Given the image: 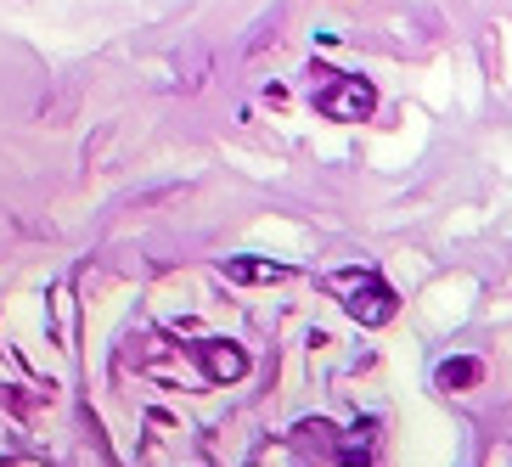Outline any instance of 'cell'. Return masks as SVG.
Listing matches in <instances>:
<instances>
[{
	"label": "cell",
	"mask_w": 512,
	"mask_h": 467,
	"mask_svg": "<svg viewBox=\"0 0 512 467\" xmlns=\"http://www.w3.org/2000/svg\"><path fill=\"white\" fill-rule=\"evenodd\" d=\"M479 377H484V366H479V361H467V355H456V361H445V366L434 372V383H439V389H473Z\"/></svg>",
	"instance_id": "obj_6"
},
{
	"label": "cell",
	"mask_w": 512,
	"mask_h": 467,
	"mask_svg": "<svg viewBox=\"0 0 512 467\" xmlns=\"http://www.w3.org/2000/svg\"><path fill=\"white\" fill-rule=\"evenodd\" d=\"M372 451H377V422L372 417L355 422V428L338 439V462H344V467H366V462H372Z\"/></svg>",
	"instance_id": "obj_4"
},
{
	"label": "cell",
	"mask_w": 512,
	"mask_h": 467,
	"mask_svg": "<svg viewBox=\"0 0 512 467\" xmlns=\"http://www.w3.org/2000/svg\"><path fill=\"white\" fill-rule=\"evenodd\" d=\"M321 85H316V113L321 119H338V124H361L372 119L377 107V91L366 85L361 74H338V68H321Z\"/></svg>",
	"instance_id": "obj_1"
},
{
	"label": "cell",
	"mask_w": 512,
	"mask_h": 467,
	"mask_svg": "<svg viewBox=\"0 0 512 467\" xmlns=\"http://www.w3.org/2000/svg\"><path fill=\"white\" fill-rule=\"evenodd\" d=\"M226 276L231 282H282L287 265H276V259H231Z\"/></svg>",
	"instance_id": "obj_5"
},
{
	"label": "cell",
	"mask_w": 512,
	"mask_h": 467,
	"mask_svg": "<svg viewBox=\"0 0 512 467\" xmlns=\"http://www.w3.org/2000/svg\"><path fill=\"white\" fill-rule=\"evenodd\" d=\"M192 355L203 361L209 383H237V377H248V355L237 344H226V338H203V344H192Z\"/></svg>",
	"instance_id": "obj_3"
},
{
	"label": "cell",
	"mask_w": 512,
	"mask_h": 467,
	"mask_svg": "<svg viewBox=\"0 0 512 467\" xmlns=\"http://www.w3.org/2000/svg\"><path fill=\"white\" fill-rule=\"evenodd\" d=\"M338 287H344V310L361 321V327H383V321H394V310H400L394 287L377 271H344Z\"/></svg>",
	"instance_id": "obj_2"
}]
</instances>
